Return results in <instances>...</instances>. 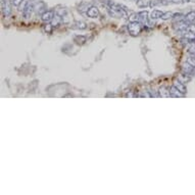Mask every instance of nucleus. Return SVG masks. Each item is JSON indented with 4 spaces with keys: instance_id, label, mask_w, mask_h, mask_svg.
Masks as SVG:
<instances>
[{
    "instance_id": "3",
    "label": "nucleus",
    "mask_w": 195,
    "mask_h": 195,
    "mask_svg": "<svg viewBox=\"0 0 195 195\" xmlns=\"http://www.w3.org/2000/svg\"><path fill=\"white\" fill-rule=\"evenodd\" d=\"M35 4H36V2H35L34 0H29V1L26 2L24 10H23V13H24V16L26 19L31 17L32 13H33V11L35 10Z\"/></svg>"
},
{
    "instance_id": "27",
    "label": "nucleus",
    "mask_w": 195,
    "mask_h": 195,
    "mask_svg": "<svg viewBox=\"0 0 195 195\" xmlns=\"http://www.w3.org/2000/svg\"><path fill=\"white\" fill-rule=\"evenodd\" d=\"M192 23H193V24L195 25V20H194V21H193V22H192Z\"/></svg>"
},
{
    "instance_id": "22",
    "label": "nucleus",
    "mask_w": 195,
    "mask_h": 195,
    "mask_svg": "<svg viewBox=\"0 0 195 195\" xmlns=\"http://www.w3.org/2000/svg\"><path fill=\"white\" fill-rule=\"evenodd\" d=\"M52 28H53V26L51 24H48V23H46V25L43 27V30H44L46 33H51L52 32Z\"/></svg>"
},
{
    "instance_id": "28",
    "label": "nucleus",
    "mask_w": 195,
    "mask_h": 195,
    "mask_svg": "<svg viewBox=\"0 0 195 195\" xmlns=\"http://www.w3.org/2000/svg\"><path fill=\"white\" fill-rule=\"evenodd\" d=\"M134 1H138V0H134Z\"/></svg>"
},
{
    "instance_id": "13",
    "label": "nucleus",
    "mask_w": 195,
    "mask_h": 195,
    "mask_svg": "<svg viewBox=\"0 0 195 195\" xmlns=\"http://www.w3.org/2000/svg\"><path fill=\"white\" fill-rule=\"evenodd\" d=\"M62 17L59 16V14L55 13V16L53 17V20L51 21V25L53 26V27H57L59 24H62Z\"/></svg>"
},
{
    "instance_id": "25",
    "label": "nucleus",
    "mask_w": 195,
    "mask_h": 195,
    "mask_svg": "<svg viewBox=\"0 0 195 195\" xmlns=\"http://www.w3.org/2000/svg\"><path fill=\"white\" fill-rule=\"evenodd\" d=\"M187 62L190 63V65H191L192 66H194V68H195V58H194V57L189 56V58L187 59Z\"/></svg>"
},
{
    "instance_id": "26",
    "label": "nucleus",
    "mask_w": 195,
    "mask_h": 195,
    "mask_svg": "<svg viewBox=\"0 0 195 195\" xmlns=\"http://www.w3.org/2000/svg\"><path fill=\"white\" fill-rule=\"evenodd\" d=\"M171 3H175V4H181L184 2V0H168Z\"/></svg>"
},
{
    "instance_id": "12",
    "label": "nucleus",
    "mask_w": 195,
    "mask_h": 195,
    "mask_svg": "<svg viewBox=\"0 0 195 195\" xmlns=\"http://www.w3.org/2000/svg\"><path fill=\"white\" fill-rule=\"evenodd\" d=\"M170 93H171V96H172V97H182V96L184 95V94H183V93L180 92L179 90L177 89L175 86L171 87V89H170Z\"/></svg>"
},
{
    "instance_id": "19",
    "label": "nucleus",
    "mask_w": 195,
    "mask_h": 195,
    "mask_svg": "<svg viewBox=\"0 0 195 195\" xmlns=\"http://www.w3.org/2000/svg\"><path fill=\"white\" fill-rule=\"evenodd\" d=\"M159 93H161V97H170L171 96L170 90H167L165 88H161V90H159Z\"/></svg>"
},
{
    "instance_id": "10",
    "label": "nucleus",
    "mask_w": 195,
    "mask_h": 195,
    "mask_svg": "<svg viewBox=\"0 0 195 195\" xmlns=\"http://www.w3.org/2000/svg\"><path fill=\"white\" fill-rule=\"evenodd\" d=\"M174 86L176 87V88L178 89L180 92L183 93V94H185V93H186V90H187V89H186V86L183 83L180 82V81H175Z\"/></svg>"
},
{
    "instance_id": "16",
    "label": "nucleus",
    "mask_w": 195,
    "mask_h": 195,
    "mask_svg": "<svg viewBox=\"0 0 195 195\" xmlns=\"http://www.w3.org/2000/svg\"><path fill=\"white\" fill-rule=\"evenodd\" d=\"M91 6V5H90ZM88 3H85V2H82L80 5H79V11H81V12H84V11H86V13H87V10H88V8L90 7Z\"/></svg>"
},
{
    "instance_id": "15",
    "label": "nucleus",
    "mask_w": 195,
    "mask_h": 195,
    "mask_svg": "<svg viewBox=\"0 0 195 195\" xmlns=\"http://www.w3.org/2000/svg\"><path fill=\"white\" fill-rule=\"evenodd\" d=\"M172 19L174 20L175 22H181V21H183V20H185L186 19V16H184V14H182V13H175V14H173V17H172Z\"/></svg>"
},
{
    "instance_id": "5",
    "label": "nucleus",
    "mask_w": 195,
    "mask_h": 195,
    "mask_svg": "<svg viewBox=\"0 0 195 195\" xmlns=\"http://www.w3.org/2000/svg\"><path fill=\"white\" fill-rule=\"evenodd\" d=\"M54 16H55V12L53 10H46L44 13L41 14V19L44 23H51Z\"/></svg>"
},
{
    "instance_id": "20",
    "label": "nucleus",
    "mask_w": 195,
    "mask_h": 195,
    "mask_svg": "<svg viewBox=\"0 0 195 195\" xmlns=\"http://www.w3.org/2000/svg\"><path fill=\"white\" fill-rule=\"evenodd\" d=\"M173 17V13L171 12V11H167V12H164L162 13V16L161 19L164 20V21H168V20H170Z\"/></svg>"
},
{
    "instance_id": "2",
    "label": "nucleus",
    "mask_w": 195,
    "mask_h": 195,
    "mask_svg": "<svg viewBox=\"0 0 195 195\" xmlns=\"http://www.w3.org/2000/svg\"><path fill=\"white\" fill-rule=\"evenodd\" d=\"M128 30L132 36H137L142 31V23L140 22H131L128 25Z\"/></svg>"
},
{
    "instance_id": "24",
    "label": "nucleus",
    "mask_w": 195,
    "mask_h": 195,
    "mask_svg": "<svg viewBox=\"0 0 195 195\" xmlns=\"http://www.w3.org/2000/svg\"><path fill=\"white\" fill-rule=\"evenodd\" d=\"M158 5H161V0H151V1H150V6L151 7L158 6Z\"/></svg>"
},
{
    "instance_id": "23",
    "label": "nucleus",
    "mask_w": 195,
    "mask_h": 195,
    "mask_svg": "<svg viewBox=\"0 0 195 195\" xmlns=\"http://www.w3.org/2000/svg\"><path fill=\"white\" fill-rule=\"evenodd\" d=\"M11 1V4H12V6H14V7H20L21 6V4L23 3V1H24V0H10Z\"/></svg>"
},
{
    "instance_id": "11",
    "label": "nucleus",
    "mask_w": 195,
    "mask_h": 195,
    "mask_svg": "<svg viewBox=\"0 0 195 195\" xmlns=\"http://www.w3.org/2000/svg\"><path fill=\"white\" fill-rule=\"evenodd\" d=\"M87 28V24L84 22H75L73 24V29H77V30H85Z\"/></svg>"
},
{
    "instance_id": "6",
    "label": "nucleus",
    "mask_w": 195,
    "mask_h": 195,
    "mask_svg": "<svg viewBox=\"0 0 195 195\" xmlns=\"http://www.w3.org/2000/svg\"><path fill=\"white\" fill-rule=\"evenodd\" d=\"M46 10H47V6H46L45 2L39 1L35 4V11H36L38 14H43Z\"/></svg>"
},
{
    "instance_id": "9",
    "label": "nucleus",
    "mask_w": 195,
    "mask_h": 195,
    "mask_svg": "<svg viewBox=\"0 0 195 195\" xmlns=\"http://www.w3.org/2000/svg\"><path fill=\"white\" fill-rule=\"evenodd\" d=\"M162 13H164V11H161V10H158V9H154L152 10L150 12V19L152 20H158V19H161V16H162Z\"/></svg>"
},
{
    "instance_id": "4",
    "label": "nucleus",
    "mask_w": 195,
    "mask_h": 195,
    "mask_svg": "<svg viewBox=\"0 0 195 195\" xmlns=\"http://www.w3.org/2000/svg\"><path fill=\"white\" fill-rule=\"evenodd\" d=\"M11 1L10 0H1V11L5 17L9 16L11 14Z\"/></svg>"
},
{
    "instance_id": "18",
    "label": "nucleus",
    "mask_w": 195,
    "mask_h": 195,
    "mask_svg": "<svg viewBox=\"0 0 195 195\" xmlns=\"http://www.w3.org/2000/svg\"><path fill=\"white\" fill-rule=\"evenodd\" d=\"M185 16H186V20H187V21L192 23L195 20V11H190V12H188Z\"/></svg>"
},
{
    "instance_id": "21",
    "label": "nucleus",
    "mask_w": 195,
    "mask_h": 195,
    "mask_svg": "<svg viewBox=\"0 0 195 195\" xmlns=\"http://www.w3.org/2000/svg\"><path fill=\"white\" fill-rule=\"evenodd\" d=\"M129 20L130 22H139V14L135 12L131 13L129 16Z\"/></svg>"
},
{
    "instance_id": "8",
    "label": "nucleus",
    "mask_w": 195,
    "mask_h": 195,
    "mask_svg": "<svg viewBox=\"0 0 195 195\" xmlns=\"http://www.w3.org/2000/svg\"><path fill=\"white\" fill-rule=\"evenodd\" d=\"M86 14L89 17H91V19H96V17H98V16H99V10H98V8L96 6L91 5V6L88 8V10H87Z\"/></svg>"
},
{
    "instance_id": "14",
    "label": "nucleus",
    "mask_w": 195,
    "mask_h": 195,
    "mask_svg": "<svg viewBox=\"0 0 195 195\" xmlns=\"http://www.w3.org/2000/svg\"><path fill=\"white\" fill-rule=\"evenodd\" d=\"M136 4H137L138 7L145 8L147 6H150V0H138V1L136 2Z\"/></svg>"
},
{
    "instance_id": "17",
    "label": "nucleus",
    "mask_w": 195,
    "mask_h": 195,
    "mask_svg": "<svg viewBox=\"0 0 195 195\" xmlns=\"http://www.w3.org/2000/svg\"><path fill=\"white\" fill-rule=\"evenodd\" d=\"M75 42L77 44H84L86 42V37L85 36H77L75 38Z\"/></svg>"
},
{
    "instance_id": "1",
    "label": "nucleus",
    "mask_w": 195,
    "mask_h": 195,
    "mask_svg": "<svg viewBox=\"0 0 195 195\" xmlns=\"http://www.w3.org/2000/svg\"><path fill=\"white\" fill-rule=\"evenodd\" d=\"M107 6L109 7L110 14L115 17H124V19H127L129 17L128 16V8L125 6V5L115 3L113 1H110V0H107L106 1Z\"/></svg>"
},
{
    "instance_id": "7",
    "label": "nucleus",
    "mask_w": 195,
    "mask_h": 195,
    "mask_svg": "<svg viewBox=\"0 0 195 195\" xmlns=\"http://www.w3.org/2000/svg\"><path fill=\"white\" fill-rule=\"evenodd\" d=\"M138 14H139V22L142 23V24H146L148 26H151L149 20H148V11H146V10L140 11V12H138Z\"/></svg>"
}]
</instances>
